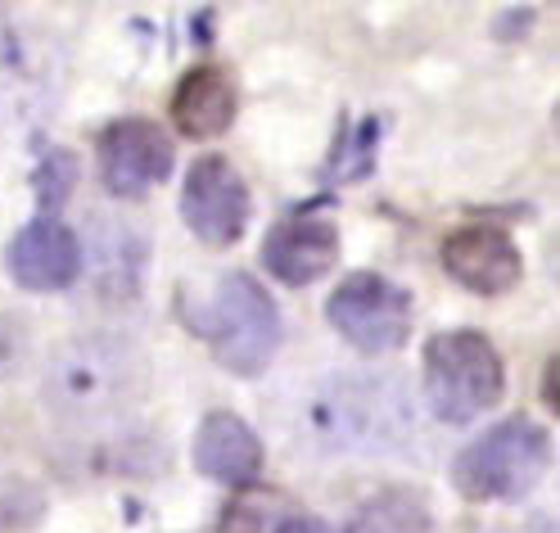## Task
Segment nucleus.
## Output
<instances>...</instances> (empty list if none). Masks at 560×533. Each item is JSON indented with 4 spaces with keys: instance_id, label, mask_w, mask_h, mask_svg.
I'll return each instance as SVG.
<instances>
[{
    "instance_id": "ddd939ff",
    "label": "nucleus",
    "mask_w": 560,
    "mask_h": 533,
    "mask_svg": "<svg viewBox=\"0 0 560 533\" xmlns=\"http://www.w3.org/2000/svg\"><path fill=\"white\" fill-rule=\"evenodd\" d=\"M343 533H430V507L411 488H384L353 515Z\"/></svg>"
},
{
    "instance_id": "2eb2a0df",
    "label": "nucleus",
    "mask_w": 560,
    "mask_h": 533,
    "mask_svg": "<svg viewBox=\"0 0 560 533\" xmlns=\"http://www.w3.org/2000/svg\"><path fill=\"white\" fill-rule=\"evenodd\" d=\"M375 146H380V123L366 118L353 136L343 140V146L335 150V167L330 176H339V182H353V176H366L375 167Z\"/></svg>"
},
{
    "instance_id": "f3484780",
    "label": "nucleus",
    "mask_w": 560,
    "mask_h": 533,
    "mask_svg": "<svg viewBox=\"0 0 560 533\" xmlns=\"http://www.w3.org/2000/svg\"><path fill=\"white\" fill-rule=\"evenodd\" d=\"M271 533H339V529H330L322 515H307V511H290V515H280L276 524H271Z\"/></svg>"
},
{
    "instance_id": "9b49d317",
    "label": "nucleus",
    "mask_w": 560,
    "mask_h": 533,
    "mask_svg": "<svg viewBox=\"0 0 560 533\" xmlns=\"http://www.w3.org/2000/svg\"><path fill=\"white\" fill-rule=\"evenodd\" d=\"M190 461L208 479L231 484V488H249L262 479L267 452H262V439L249 430V420H240L235 412H208L195 430Z\"/></svg>"
},
{
    "instance_id": "0eeeda50",
    "label": "nucleus",
    "mask_w": 560,
    "mask_h": 533,
    "mask_svg": "<svg viewBox=\"0 0 560 533\" xmlns=\"http://www.w3.org/2000/svg\"><path fill=\"white\" fill-rule=\"evenodd\" d=\"M95 159H100V182L114 195H145L150 186L167 182L177 150H172V136L150 123V118H118L100 131L95 140Z\"/></svg>"
},
{
    "instance_id": "f03ea898",
    "label": "nucleus",
    "mask_w": 560,
    "mask_h": 533,
    "mask_svg": "<svg viewBox=\"0 0 560 533\" xmlns=\"http://www.w3.org/2000/svg\"><path fill=\"white\" fill-rule=\"evenodd\" d=\"M551 466V434L534 416H506L452 456V488L466 502H520Z\"/></svg>"
},
{
    "instance_id": "f257e3e1",
    "label": "nucleus",
    "mask_w": 560,
    "mask_h": 533,
    "mask_svg": "<svg viewBox=\"0 0 560 533\" xmlns=\"http://www.w3.org/2000/svg\"><path fill=\"white\" fill-rule=\"evenodd\" d=\"M145 394V358L109 335L68 339L46 371V403L63 425L100 430L122 425V416Z\"/></svg>"
},
{
    "instance_id": "f8f14e48",
    "label": "nucleus",
    "mask_w": 560,
    "mask_h": 533,
    "mask_svg": "<svg viewBox=\"0 0 560 533\" xmlns=\"http://www.w3.org/2000/svg\"><path fill=\"white\" fill-rule=\"evenodd\" d=\"M240 109L235 73L222 63H195L190 73H182L177 91H172V123L190 140H213L231 131Z\"/></svg>"
},
{
    "instance_id": "6e6552de",
    "label": "nucleus",
    "mask_w": 560,
    "mask_h": 533,
    "mask_svg": "<svg viewBox=\"0 0 560 533\" xmlns=\"http://www.w3.org/2000/svg\"><path fill=\"white\" fill-rule=\"evenodd\" d=\"M439 258H443V271L479 299L511 294L524 276V254H520L515 235L493 222H470V227H457L452 235H443Z\"/></svg>"
},
{
    "instance_id": "4468645a",
    "label": "nucleus",
    "mask_w": 560,
    "mask_h": 533,
    "mask_svg": "<svg viewBox=\"0 0 560 533\" xmlns=\"http://www.w3.org/2000/svg\"><path fill=\"white\" fill-rule=\"evenodd\" d=\"M32 186H37V204L46 208V218H55V208L78 186V154L73 150H50L37 163V172H32Z\"/></svg>"
},
{
    "instance_id": "423d86ee",
    "label": "nucleus",
    "mask_w": 560,
    "mask_h": 533,
    "mask_svg": "<svg viewBox=\"0 0 560 533\" xmlns=\"http://www.w3.org/2000/svg\"><path fill=\"white\" fill-rule=\"evenodd\" d=\"M249 182L240 176V167L226 154H199L186 172V190H182V222L190 227L195 240L226 248L244 235L249 227Z\"/></svg>"
},
{
    "instance_id": "1a4fd4ad",
    "label": "nucleus",
    "mask_w": 560,
    "mask_h": 533,
    "mask_svg": "<svg viewBox=\"0 0 560 533\" xmlns=\"http://www.w3.org/2000/svg\"><path fill=\"white\" fill-rule=\"evenodd\" d=\"M5 271L27 294H59L82 276V240L59 218H32L5 248Z\"/></svg>"
},
{
    "instance_id": "a211bd4d",
    "label": "nucleus",
    "mask_w": 560,
    "mask_h": 533,
    "mask_svg": "<svg viewBox=\"0 0 560 533\" xmlns=\"http://www.w3.org/2000/svg\"><path fill=\"white\" fill-rule=\"evenodd\" d=\"M556 371H560V358H556V352H551V358H547V367H542V403L556 412Z\"/></svg>"
},
{
    "instance_id": "7ed1b4c3",
    "label": "nucleus",
    "mask_w": 560,
    "mask_h": 533,
    "mask_svg": "<svg viewBox=\"0 0 560 533\" xmlns=\"http://www.w3.org/2000/svg\"><path fill=\"white\" fill-rule=\"evenodd\" d=\"M506 394V367L498 344L475 326L439 331L425 344V403L439 420L466 425L493 412Z\"/></svg>"
},
{
    "instance_id": "20e7f679",
    "label": "nucleus",
    "mask_w": 560,
    "mask_h": 533,
    "mask_svg": "<svg viewBox=\"0 0 560 533\" xmlns=\"http://www.w3.org/2000/svg\"><path fill=\"white\" fill-rule=\"evenodd\" d=\"M195 331L208 339L213 358L231 371L254 380L271 367L276 348H280V308L276 299L258 286V276L249 271H231L218 280L213 308H208Z\"/></svg>"
},
{
    "instance_id": "dca6fc26",
    "label": "nucleus",
    "mask_w": 560,
    "mask_h": 533,
    "mask_svg": "<svg viewBox=\"0 0 560 533\" xmlns=\"http://www.w3.org/2000/svg\"><path fill=\"white\" fill-rule=\"evenodd\" d=\"M27 352H32V331L23 316L14 312H0V380H10L27 367Z\"/></svg>"
},
{
    "instance_id": "9d476101",
    "label": "nucleus",
    "mask_w": 560,
    "mask_h": 533,
    "mask_svg": "<svg viewBox=\"0 0 560 533\" xmlns=\"http://www.w3.org/2000/svg\"><path fill=\"white\" fill-rule=\"evenodd\" d=\"M262 263L280 286H290V290L317 286L339 263V231L330 218H317V212L280 218L262 240Z\"/></svg>"
},
{
    "instance_id": "39448f33",
    "label": "nucleus",
    "mask_w": 560,
    "mask_h": 533,
    "mask_svg": "<svg viewBox=\"0 0 560 533\" xmlns=\"http://www.w3.org/2000/svg\"><path fill=\"white\" fill-rule=\"evenodd\" d=\"M326 322L366 358L398 352L411 335V294L380 271H353L326 299Z\"/></svg>"
}]
</instances>
